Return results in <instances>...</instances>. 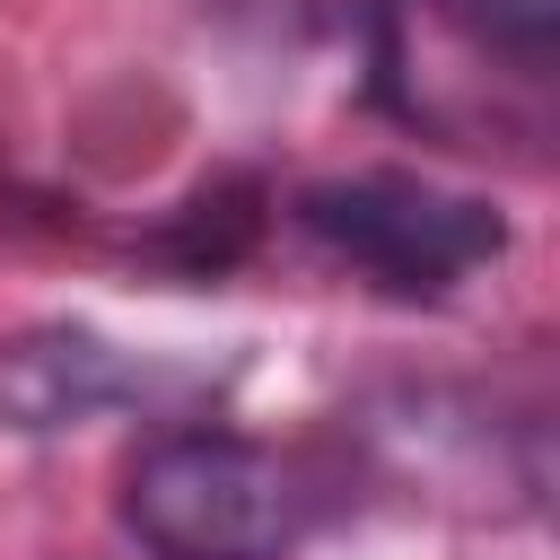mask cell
Listing matches in <instances>:
<instances>
[{"label":"cell","instance_id":"obj_2","mask_svg":"<svg viewBox=\"0 0 560 560\" xmlns=\"http://www.w3.org/2000/svg\"><path fill=\"white\" fill-rule=\"evenodd\" d=\"M298 228L332 262L368 271L394 298H438L464 271L499 262V245H508V219L481 192H455V184H429V175H394V166L306 184L298 192Z\"/></svg>","mask_w":560,"mask_h":560},{"label":"cell","instance_id":"obj_1","mask_svg":"<svg viewBox=\"0 0 560 560\" xmlns=\"http://www.w3.org/2000/svg\"><path fill=\"white\" fill-rule=\"evenodd\" d=\"M122 525L158 560H280L306 525V490L236 429H175L131 455Z\"/></svg>","mask_w":560,"mask_h":560},{"label":"cell","instance_id":"obj_4","mask_svg":"<svg viewBox=\"0 0 560 560\" xmlns=\"http://www.w3.org/2000/svg\"><path fill=\"white\" fill-rule=\"evenodd\" d=\"M472 44H499V52H551V35H560V0H438Z\"/></svg>","mask_w":560,"mask_h":560},{"label":"cell","instance_id":"obj_3","mask_svg":"<svg viewBox=\"0 0 560 560\" xmlns=\"http://www.w3.org/2000/svg\"><path fill=\"white\" fill-rule=\"evenodd\" d=\"M131 368L105 332L88 324H35L0 341V429L18 438H52V429H88L114 402H131Z\"/></svg>","mask_w":560,"mask_h":560}]
</instances>
